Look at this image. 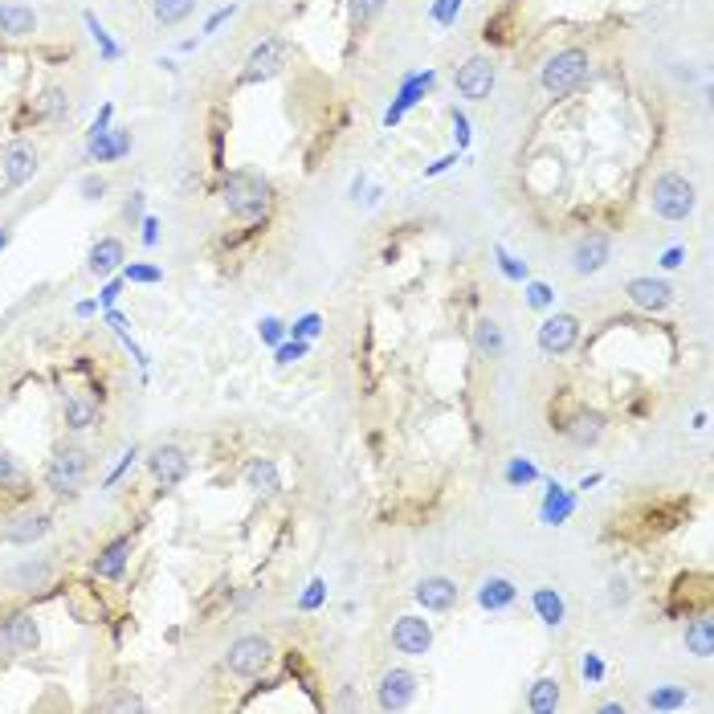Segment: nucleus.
<instances>
[{"label":"nucleus","instance_id":"obj_1","mask_svg":"<svg viewBox=\"0 0 714 714\" xmlns=\"http://www.w3.org/2000/svg\"><path fill=\"white\" fill-rule=\"evenodd\" d=\"M221 200H225V213L237 217L246 225H257L270 217V184H265L257 172L249 168H233L225 172V184H221Z\"/></svg>","mask_w":714,"mask_h":714},{"label":"nucleus","instance_id":"obj_2","mask_svg":"<svg viewBox=\"0 0 714 714\" xmlns=\"http://www.w3.org/2000/svg\"><path fill=\"white\" fill-rule=\"evenodd\" d=\"M86 469H90V453L82 445H61L50 461H45V490L58 498H74L86 486Z\"/></svg>","mask_w":714,"mask_h":714},{"label":"nucleus","instance_id":"obj_3","mask_svg":"<svg viewBox=\"0 0 714 714\" xmlns=\"http://www.w3.org/2000/svg\"><path fill=\"white\" fill-rule=\"evenodd\" d=\"M649 204H654V213L662 221H686L694 213V184H690L682 172H665V176L654 180V192H649Z\"/></svg>","mask_w":714,"mask_h":714},{"label":"nucleus","instance_id":"obj_4","mask_svg":"<svg viewBox=\"0 0 714 714\" xmlns=\"http://www.w3.org/2000/svg\"><path fill=\"white\" fill-rule=\"evenodd\" d=\"M584 78H588V53L571 45V50H560V53H552V58L543 61L539 82H543V90L552 94V98H563V94H571Z\"/></svg>","mask_w":714,"mask_h":714},{"label":"nucleus","instance_id":"obj_5","mask_svg":"<svg viewBox=\"0 0 714 714\" xmlns=\"http://www.w3.org/2000/svg\"><path fill=\"white\" fill-rule=\"evenodd\" d=\"M42 641V629H37V617L25 608L0 617V657H25L37 649Z\"/></svg>","mask_w":714,"mask_h":714},{"label":"nucleus","instance_id":"obj_6","mask_svg":"<svg viewBox=\"0 0 714 714\" xmlns=\"http://www.w3.org/2000/svg\"><path fill=\"white\" fill-rule=\"evenodd\" d=\"M286 50L290 45L282 42V37H262V42L249 50L246 58V70H241L237 82L241 86H257V82H270L274 74H278L282 66H286Z\"/></svg>","mask_w":714,"mask_h":714},{"label":"nucleus","instance_id":"obj_7","mask_svg":"<svg viewBox=\"0 0 714 714\" xmlns=\"http://www.w3.org/2000/svg\"><path fill=\"white\" fill-rule=\"evenodd\" d=\"M494 82H498V66H494V58H486V53H474V58L458 70V78H453V86H458V94L466 102L490 98Z\"/></svg>","mask_w":714,"mask_h":714},{"label":"nucleus","instance_id":"obj_8","mask_svg":"<svg viewBox=\"0 0 714 714\" xmlns=\"http://www.w3.org/2000/svg\"><path fill=\"white\" fill-rule=\"evenodd\" d=\"M270 654H274L270 641L249 633V637H237L229 645V654H225V670L237 673V678H257V673L270 665Z\"/></svg>","mask_w":714,"mask_h":714},{"label":"nucleus","instance_id":"obj_9","mask_svg":"<svg viewBox=\"0 0 714 714\" xmlns=\"http://www.w3.org/2000/svg\"><path fill=\"white\" fill-rule=\"evenodd\" d=\"M539 351L543 356H568L571 348L580 343V319L576 315H547L543 323H539Z\"/></svg>","mask_w":714,"mask_h":714},{"label":"nucleus","instance_id":"obj_10","mask_svg":"<svg viewBox=\"0 0 714 714\" xmlns=\"http://www.w3.org/2000/svg\"><path fill=\"white\" fill-rule=\"evenodd\" d=\"M392 645L404 657H425L429 645H433V625H429L425 617H400V621L392 625Z\"/></svg>","mask_w":714,"mask_h":714},{"label":"nucleus","instance_id":"obj_11","mask_svg":"<svg viewBox=\"0 0 714 714\" xmlns=\"http://www.w3.org/2000/svg\"><path fill=\"white\" fill-rule=\"evenodd\" d=\"M147 469H152V478L160 486H180L188 478V469H192V461H188V453L180 445H155L147 453Z\"/></svg>","mask_w":714,"mask_h":714},{"label":"nucleus","instance_id":"obj_12","mask_svg":"<svg viewBox=\"0 0 714 714\" xmlns=\"http://www.w3.org/2000/svg\"><path fill=\"white\" fill-rule=\"evenodd\" d=\"M608 257H612L608 233H584V237L576 241V249H571V270H576L580 278H588V274H600L604 265H608Z\"/></svg>","mask_w":714,"mask_h":714},{"label":"nucleus","instance_id":"obj_13","mask_svg":"<svg viewBox=\"0 0 714 714\" xmlns=\"http://www.w3.org/2000/svg\"><path fill=\"white\" fill-rule=\"evenodd\" d=\"M33 176H37V147L33 144L5 147V155H0V180H5V188H21Z\"/></svg>","mask_w":714,"mask_h":714},{"label":"nucleus","instance_id":"obj_14","mask_svg":"<svg viewBox=\"0 0 714 714\" xmlns=\"http://www.w3.org/2000/svg\"><path fill=\"white\" fill-rule=\"evenodd\" d=\"M413 698H417V673H408V670H388L380 678V686H376L380 710H404Z\"/></svg>","mask_w":714,"mask_h":714},{"label":"nucleus","instance_id":"obj_15","mask_svg":"<svg viewBox=\"0 0 714 714\" xmlns=\"http://www.w3.org/2000/svg\"><path fill=\"white\" fill-rule=\"evenodd\" d=\"M625 294H629L633 306H641L649 315H662V311L673 306V286L662 278H633L629 286H625Z\"/></svg>","mask_w":714,"mask_h":714},{"label":"nucleus","instance_id":"obj_16","mask_svg":"<svg viewBox=\"0 0 714 714\" xmlns=\"http://www.w3.org/2000/svg\"><path fill=\"white\" fill-rule=\"evenodd\" d=\"M50 527H53V519L45 515V510H21L17 519L5 527V543H13V547H33V543H42L45 535H50Z\"/></svg>","mask_w":714,"mask_h":714},{"label":"nucleus","instance_id":"obj_17","mask_svg":"<svg viewBox=\"0 0 714 714\" xmlns=\"http://www.w3.org/2000/svg\"><path fill=\"white\" fill-rule=\"evenodd\" d=\"M433 82H437V74L433 70H425V74H413V78H404V86H400V94H396V102L388 107V115H384V127H396L400 119H404L413 107H417L421 98H425L429 90H433Z\"/></svg>","mask_w":714,"mask_h":714},{"label":"nucleus","instance_id":"obj_18","mask_svg":"<svg viewBox=\"0 0 714 714\" xmlns=\"http://www.w3.org/2000/svg\"><path fill=\"white\" fill-rule=\"evenodd\" d=\"M127 152H131V131H119V127H107L86 139V160L90 163H115Z\"/></svg>","mask_w":714,"mask_h":714},{"label":"nucleus","instance_id":"obj_19","mask_svg":"<svg viewBox=\"0 0 714 714\" xmlns=\"http://www.w3.org/2000/svg\"><path fill=\"white\" fill-rule=\"evenodd\" d=\"M417 604L425 612H450L458 604V584L450 576H425L417 584Z\"/></svg>","mask_w":714,"mask_h":714},{"label":"nucleus","instance_id":"obj_20","mask_svg":"<svg viewBox=\"0 0 714 714\" xmlns=\"http://www.w3.org/2000/svg\"><path fill=\"white\" fill-rule=\"evenodd\" d=\"M127 560H131V535H119V539H111V543L94 555L90 568H94V576H98V580H123Z\"/></svg>","mask_w":714,"mask_h":714},{"label":"nucleus","instance_id":"obj_21","mask_svg":"<svg viewBox=\"0 0 714 714\" xmlns=\"http://www.w3.org/2000/svg\"><path fill=\"white\" fill-rule=\"evenodd\" d=\"M560 429H563V437H568L571 445L588 450V445H596L604 437V417H600V413H588V408H580L576 417H568Z\"/></svg>","mask_w":714,"mask_h":714},{"label":"nucleus","instance_id":"obj_22","mask_svg":"<svg viewBox=\"0 0 714 714\" xmlns=\"http://www.w3.org/2000/svg\"><path fill=\"white\" fill-rule=\"evenodd\" d=\"M61 417H66V429L86 433L98 421V404L90 396H82V392H61Z\"/></svg>","mask_w":714,"mask_h":714},{"label":"nucleus","instance_id":"obj_23","mask_svg":"<svg viewBox=\"0 0 714 714\" xmlns=\"http://www.w3.org/2000/svg\"><path fill=\"white\" fill-rule=\"evenodd\" d=\"M246 486L254 494H262V498H274V494L282 490V474H278V461L274 458H254L246 466Z\"/></svg>","mask_w":714,"mask_h":714},{"label":"nucleus","instance_id":"obj_24","mask_svg":"<svg viewBox=\"0 0 714 714\" xmlns=\"http://www.w3.org/2000/svg\"><path fill=\"white\" fill-rule=\"evenodd\" d=\"M515 596H519V588L510 584L506 576H486L482 584H478V604H482L486 612H502L515 604Z\"/></svg>","mask_w":714,"mask_h":714},{"label":"nucleus","instance_id":"obj_25","mask_svg":"<svg viewBox=\"0 0 714 714\" xmlns=\"http://www.w3.org/2000/svg\"><path fill=\"white\" fill-rule=\"evenodd\" d=\"M0 33L5 37L37 33V13L29 9V5H0Z\"/></svg>","mask_w":714,"mask_h":714},{"label":"nucleus","instance_id":"obj_26","mask_svg":"<svg viewBox=\"0 0 714 714\" xmlns=\"http://www.w3.org/2000/svg\"><path fill=\"white\" fill-rule=\"evenodd\" d=\"M682 637H686L690 654L702 657V662L714 654V621L706 617V612H702V617H694V621H686V633H682Z\"/></svg>","mask_w":714,"mask_h":714},{"label":"nucleus","instance_id":"obj_27","mask_svg":"<svg viewBox=\"0 0 714 714\" xmlns=\"http://www.w3.org/2000/svg\"><path fill=\"white\" fill-rule=\"evenodd\" d=\"M123 241L119 237H102L98 246L90 249V257H86V265H90V274H111V270H119L123 265Z\"/></svg>","mask_w":714,"mask_h":714},{"label":"nucleus","instance_id":"obj_28","mask_svg":"<svg viewBox=\"0 0 714 714\" xmlns=\"http://www.w3.org/2000/svg\"><path fill=\"white\" fill-rule=\"evenodd\" d=\"M474 348L482 359H498L502 351H506V335H502V327L494 323V319H482V323L474 327Z\"/></svg>","mask_w":714,"mask_h":714},{"label":"nucleus","instance_id":"obj_29","mask_svg":"<svg viewBox=\"0 0 714 714\" xmlns=\"http://www.w3.org/2000/svg\"><path fill=\"white\" fill-rule=\"evenodd\" d=\"M25 486H29L25 466H21V461L0 445V490H5V494H25Z\"/></svg>","mask_w":714,"mask_h":714},{"label":"nucleus","instance_id":"obj_30","mask_svg":"<svg viewBox=\"0 0 714 714\" xmlns=\"http://www.w3.org/2000/svg\"><path fill=\"white\" fill-rule=\"evenodd\" d=\"M571 510H576V498H571L563 486L552 482V490H547V498H543V523H547V527H560Z\"/></svg>","mask_w":714,"mask_h":714},{"label":"nucleus","instance_id":"obj_31","mask_svg":"<svg viewBox=\"0 0 714 714\" xmlns=\"http://www.w3.org/2000/svg\"><path fill=\"white\" fill-rule=\"evenodd\" d=\"M560 706V678H539L527 694V710L535 714H552Z\"/></svg>","mask_w":714,"mask_h":714},{"label":"nucleus","instance_id":"obj_32","mask_svg":"<svg viewBox=\"0 0 714 714\" xmlns=\"http://www.w3.org/2000/svg\"><path fill=\"white\" fill-rule=\"evenodd\" d=\"M531 604H535V612H539V621L543 625H563V596L560 592H552V588H539L535 596H531Z\"/></svg>","mask_w":714,"mask_h":714},{"label":"nucleus","instance_id":"obj_33","mask_svg":"<svg viewBox=\"0 0 714 714\" xmlns=\"http://www.w3.org/2000/svg\"><path fill=\"white\" fill-rule=\"evenodd\" d=\"M196 9V0H152V17L160 21V25H180V21H188Z\"/></svg>","mask_w":714,"mask_h":714},{"label":"nucleus","instance_id":"obj_34","mask_svg":"<svg viewBox=\"0 0 714 714\" xmlns=\"http://www.w3.org/2000/svg\"><path fill=\"white\" fill-rule=\"evenodd\" d=\"M686 686H654L649 690V698H645V706L649 710H682L686 706Z\"/></svg>","mask_w":714,"mask_h":714},{"label":"nucleus","instance_id":"obj_35","mask_svg":"<svg viewBox=\"0 0 714 714\" xmlns=\"http://www.w3.org/2000/svg\"><path fill=\"white\" fill-rule=\"evenodd\" d=\"M82 21H86V29H90L94 45H98V50H102V61H119V53H123V50H119V45H115V42H111V33H107V29H102V21L94 17L90 9L82 13Z\"/></svg>","mask_w":714,"mask_h":714},{"label":"nucleus","instance_id":"obj_36","mask_svg":"<svg viewBox=\"0 0 714 714\" xmlns=\"http://www.w3.org/2000/svg\"><path fill=\"white\" fill-rule=\"evenodd\" d=\"M37 107H42L45 119H66V115H70V94L61 90V86H50V90L37 98Z\"/></svg>","mask_w":714,"mask_h":714},{"label":"nucleus","instance_id":"obj_37","mask_svg":"<svg viewBox=\"0 0 714 714\" xmlns=\"http://www.w3.org/2000/svg\"><path fill=\"white\" fill-rule=\"evenodd\" d=\"M384 5H388V0H348V13L356 25H367V21H376L384 13Z\"/></svg>","mask_w":714,"mask_h":714},{"label":"nucleus","instance_id":"obj_38","mask_svg":"<svg viewBox=\"0 0 714 714\" xmlns=\"http://www.w3.org/2000/svg\"><path fill=\"white\" fill-rule=\"evenodd\" d=\"M494 257H498V270L506 274L510 282H527V262H519V257H510L502 246H494Z\"/></svg>","mask_w":714,"mask_h":714},{"label":"nucleus","instance_id":"obj_39","mask_svg":"<svg viewBox=\"0 0 714 714\" xmlns=\"http://www.w3.org/2000/svg\"><path fill=\"white\" fill-rule=\"evenodd\" d=\"M535 478H539V469L531 466V461H523V458H515L506 466V482L510 486H527V482H535Z\"/></svg>","mask_w":714,"mask_h":714},{"label":"nucleus","instance_id":"obj_40","mask_svg":"<svg viewBox=\"0 0 714 714\" xmlns=\"http://www.w3.org/2000/svg\"><path fill=\"white\" fill-rule=\"evenodd\" d=\"M461 13V0H433V9H429V17L437 21V25H453Z\"/></svg>","mask_w":714,"mask_h":714},{"label":"nucleus","instance_id":"obj_41","mask_svg":"<svg viewBox=\"0 0 714 714\" xmlns=\"http://www.w3.org/2000/svg\"><path fill=\"white\" fill-rule=\"evenodd\" d=\"M527 302L535 306V311H547V306L555 302L552 286H547V282H527Z\"/></svg>","mask_w":714,"mask_h":714},{"label":"nucleus","instance_id":"obj_42","mask_svg":"<svg viewBox=\"0 0 714 714\" xmlns=\"http://www.w3.org/2000/svg\"><path fill=\"white\" fill-rule=\"evenodd\" d=\"M306 348H311V343H306V339L278 343V348H274V359H278V364H294V359H302V356H306Z\"/></svg>","mask_w":714,"mask_h":714},{"label":"nucleus","instance_id":"obj_43","mask_svg":"<svg viewBox=\"0 0 714 714\" xmlns=\"http://www.w3.org/2000/svg\"><path fill=\"white\" fill-rule=\"evenodd\" d=\"M102 710H144V698L131 694V690H123V694L107 698V702H102Z\"/></svg>","mask_w":714,"mask_h":714},{"label":"nucleus","instance_id":"obj_44","mask_svg":"<svg viewBox=\"0 0 714 714\" xmlns=\"http://www.w3.org/2000/svg\"><path fill=\"white\" fill-rule=\"evenodd\" d=\"M257 335H262V343L278 348L282 335H286V323H282V319H262V323H257Z\"/></svg>","mask_w":714,"mask_h":714},{"label":"nucleus","instance_id":"obj_45","mask_svg":"<svg viewBox=\"0 0 714 714\" xmlns=\"http://www.w3.org/2000/svg\"><path fill=\"white\" fill-rule=\"evenodd\" d=\"M78 192H82V200H102V196H107V180L102 176H82V184H78Z\"/></svg>","mask_w":714,"mask_h":714},{"label":"nucleus","instance_id":"obj_46","mask_svg":"<svg viewBox=\"0 0 714 714\" xmlns=\"http://www.w3.org/2000/svg\"><path fill=\"white\" fill-rule=\"evenodd\" d=\"M319 323H323L319 315H302L294 327H286V331L294 335V339H315V335H319Z\"/></svg>","mask_w":714,"mask_h":714},{"label":"nucleus","instance_id":"obj_47","mask_svg":"<svg viewBox=\"0 0 714 714\" xmlns=\"http://www.w3.org/2000/svg\"><path fill=\"white\" fill-rule=\"evenodd\" d=\"M123 282H163V270H155V265H127Z\"/></svg>","mask_w":714,"mask_h":714},{"label":"nucleus","instance_id":"obj_48","mask_svg":"<svg viewBox=\"0 0 714 714\" xmlns=\"http://www.w3.org/2000/svg\"><path fill=\"white\" fill-rule=\"evenodd\" d=\"M45 576H50V568H45V563H25V568H21L13 580H17V584H42Z\"/></svg>","mask_w":714,"mask_h":714},{"label":"nucleus","instance_id":"obj_49","mask_svg":"<svg viewBox=\"0 0 714 714\" xmlns=\"http://www.w3.org/2000/svg\"><path fill=\"white\" fill-rule=\"evenodd\" d=\"M323 592H327V588H323V580H311V588H306V592H302V600H298V604H302L306 612H311V608H319V604H323Z\"/></svg>","mask_w":714,"mask_h":714},{"label":"nucleus","instance_id":"obj_50","mask_svg":"<svg viewBox=\"0 0 714 714\" xmlns=\"http://www.w3.org/2000/svg\"><path fill=\"white\" fill-rule=\"evenodd\" d=\"M135 458H139V445H131V450H127V453H123V458H119V466H115L111 474H107V486H115V482H119V478H123V474H127V469H131V461H135Z\"/></svg>","mask_w":714,"mask_h":714},{"label":"nucleus","instance_id":"obj_51","mask_svg":"<svg viewBox=\"0 0 714 714\" xmlns=\"http://www.w3.org/2000/svg\"><path fill=\"white\" fill-rule=\"evenodd\" d=\"M612 592H608V600L612 604H629V580H625V576H612Z\"/></svg>","mask_w":714,"mask_h":714},{"label":"nucleus","instance_id":"obj_52","mask_svg":"<svg viewBox=\"0 0 714 714\" xmlns=\"http://www.w3.org/2000/svg\"><path fill=\"white\" fill-rule=\"evenodd\" d=\"M453 135H458V147H469V119L461 111H453Z\"/></svg>","mask_w":714,"mask_h":714},{"label":"nucleus","instance_id":"obj_53","mask_svg":"<svg viewBox=\"0 0 714 714\" xmlns=\"http://www.w3.org/2000/svg\"><path fill=\"white\" fill-rule=\"evenodd\" d=\"M233 13H237V5H229V9H217L213 17H209V25H204V37H209V33H217V29H221L225 21L233 17Z\"/></svg>","mask_w":714,"mask_h":714},{"label":"nucleus","instance_id":"obj_54","mask_svg":"<svg viewBox=\"0 0 714 714\" xmlns=\"http://www.w3.org/2000/svg\"><path fill=\"white\" fill-rule=\"evenodd\" d=\"M584 678L588 682H600L604 678V662L596 654H584Z\"/></svg>","mask_w":714,"mask_h":714},{"label":"nucleus","instance_id":"obj_55","mask_svg":"<svg viewBox=\"0 0 714 714\" xmlns=\"http://www.w3.org/2000/svg\"><path fill=\"white\" fill-rule=\"evenodd\" d=\"M139 225H144V246H147V249L160 246V221H155V217H144Z\"/></svg>","mask_w":714,"mask_h":714},{"label":"nucleus","instance_id":"obj_56","mask_svg":"<svg viewBox=\"0 0 714 714\" xmlns=\"http://www.w3.org/2000/svg\"><path fill=\"white\" fill-rule=\"evenodd\" d=\"M123 213H127V221H139V217H144V192H131V200H127Z\"/></svg>","mask_w":714,"mask_h":714},{"label":"nucleus","instance_id":"obj_57","mask_svg":"<svg viewBox=\"0 0 714 714\" xmlns=\"http://www.w3.org/2000/svg\"><path fill=\"white\" fill-rule=\"evenodd\" d=\"M119 294H123V282H107V286H102V306H115L119 302Z\"/></svg>","mask_w":714,"mask_h":714},{"label":"nucleus","instance_id":"obj_58","mask_svg":"<svg viewBox=\"0 0 714 714\" xmlns=\"http://www.w3.org/2000/svg\"><path fill=\"white\" fill-rule=\"evenodd\" d=\"M453 163H458V155H441V160H437V163H429V168H425V176H429V180H433V176H441V172H450Z\"/></svg>","mask_w":714,"mask_h":714},{"label":"nucleus","instance_id":"obj_59","mask_svg":"<svg viewBox=\"0 0 714 714\" xmlns=\"http://www.w3.org/2000/svg\"><path fill=\"white\" fill-rule=\"evenodd\" d=\"M111 115H115V107H111V102H107V107H102V111H98V119H94L90 135H98V131H107V127H111Z\"/></svg>","mask_w":714,"mask_h":714},{"label":"nucleus","instance_id":"obj_60","mask_svg":"<svg viewBox=\"0 0 714 714\" xmlns=\"http://www.w3.org/2000/svg\"><path fill=\"white\" fill-rule=\"evenodd\" d=\"M682 257H686V254H682V246H673V249H665L662 265H665V270H673V265H682Z\"/></svg>","mask_w":714,"mask_h":714},{"label":"nucleus","instance_id":"obj_61","mask_svg":"<svg viewBox=\"0 0 714 714\" xmlns=\"http://www.w3.org/2000/svg\"><path fill=\"white\" fill-rule=\"evenodd\" d=\"M94 311H98V302H78V315H82V319H90Z\"/></svg>","mask_w":714,"mask_h":714},{"label":"nucleus","instance_id":"obj_62","mask_svg":"<svg viewBox=\"0 0 714 714\" xmlns=\"http://www.w3.org/2000/svg\"><path fill=\"white\" fill-rule=\"evenodd\" d=\"M600 710H604V714H625V702H604Z\"/></svg>","mask_w":714,"mask_h":714},{"label":"nucleus","instance_id":"obj_63","mask_svg":"<svg viewBox=\"0 0 714 714\" xmlns=\"http://www.w3.org/2000/svg\"><path fill=\"white\" fill-rule=\"evenodd\" d=\"M9 246V229H0V249Z\"/></svg>","mask_w":714,"mask_h":714}]
</instances>
